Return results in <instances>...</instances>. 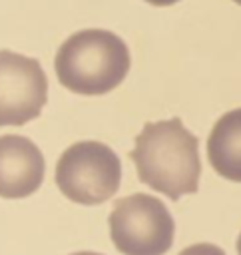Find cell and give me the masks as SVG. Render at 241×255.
<instances>
[{"label": "cell", "instance_id": "7c38bea8", "mask_svg": "<svg viewBox=\"0 0 241 255\" xmlns=\"http://www.w3.org/2000/svg\"><path fill=\"white\" fill-rule=\"evenodd\" d=\"M233 2H237V4H241V0H233Z\"/></svg>", "mask_w": 241, "mask_h": 255}, {"label": "cell", "instance_id": "277c9868", "mask_svg": "<svg viewBox=\"0 0 241 255\" xmlns=\"http://www.w3.org/2000/svg\"><path fill=\"white\" fill-rule=\"evenodd\" d=\"M108 223L112 241L123 255H165L173 245V217L163 201L147 193L118 199Z\"/></svg>", "mask_w": 241, "mask_h": 255}, {"label": "cell", "instance_id": "3957f363", "mask_svg": "<svg viewBox=\"0 0 241 255\" xmlns=\"http://www.w3.org/2000/svg\"><path fill=\"white\" fill-rule=\"evenodd\" d=\"M121 181L116 151L100 141H78L58 159L56 183L74 203L98 205L112 199Z\"/></svg>", "mask_w": 241, "mask_h": 255}, {"label": "cell", "instance_id": "6da1fadb", "mask_svg": "<svg viewBox=\"0 0 241 255\" xmlns=\"http://www.w3.org/2000/svg\"><path fill=\"white\" fill-rule=\"evenodd\" d=\"M139 181L177 201L199 187L201 161L197 137L179 118L145 124L129 151Z\"/></svg>", "mask_w": 241, "mask_h": 255}, {"label": "cell", "instance_id": "9c48e42d", "mask_svg": "<svg viewBox=\"0 0 241 255\" xmlns=\"http://www.w3.org/2000/svg\"><path fill=\"white\" fill-rule=\"evenodd\" d=\"M145 2H149L153 6H171V4H175L179 0H145Z\"/></svg>", "mask_w": 241, "mask_h": 255}, {"label": "cell", "instance_id": "5b68a950", "mask_svg": "<svg viewBox=\"0 0 241 255\" xmlns=\"http://www.w3.org/2000/svg\"><path fill=\"white\" fill-rule=\"evenodd\" d=\"M48 80L38 60L0 50V126H22L40 116Z\"/></svg>", "mask_w": 241, "mask_h": 255}, {"label": "cell", "instance_id": "8992f818", "mask_svg": "<svg viewBox=\"0 0 241 255\" xmlns=\"http://www.w3.org/2000/svg\"><path fill=\"white\" fill-rule=\"evenodd\" d=\"M44 155L24 135H0V197L22 199L38 191L44 181Z\"/></svg>", "mask_w": 241, "mask_h": 255}, {"label": "cell", "instance_id": "52a82bcc", "mask_svg": "<svg viewBox=\"0 0 241 255\" xmlns=\"http://www.w3.org/2000/svg\"><path fill=\"white\" fill-rule=\"evenodd\" d=\"M207 157L221 177L241 183V108L217 120L207 137Z\"/></svg>", "mask_w": 241, "mask_h": 255}, {"label": "cell", "instance_id": "8fae6325", "mask_svg": "<svg viewBox=\"0 0 241 255\" xmlns=\"http://www.w3.org/2000/svg\"><path fill=\"white\" fill-rule=\"evenodd\" d=\"M237 253L241 255V233H239V237H237Z\"/></svg>", "mask_w": 241, "mask_h": 255}, {"label": "cell", "instance_id": "30bf717a", "mask_svg": "<svg viewBox=\"0 0 241 255\" xmlns=\"http://www.w3.org/2000/svg\"><path fill=\"white\" fill-rule=\"evenodd\" d=\"M70 255H102V253H96V251H78V253H70Z\"/></svg>", "mask_w": 241, "mask_h": 255}, {"label": "cell", "instance_id": "7a4b0ae2", "mask_svg": "<svg viewBox=\"0 0 241 255\" xmlns=\"http://www.w3.org/2000/svg\"><path fill=\"white\" fill-rule=\"evenodd\" d=\"M54 64L64 88L82 96H102L123 82L131 58L120 36L92 28L72 34L60 46Z\"/></svg>", "mask_w": 241, "mask_h": 255}, {"label": "cell", "instance_id": "ba28073f", "mask_svg": "<svg viewBox=\"0 0 241 255\" xmlns=\"http://www.w3.org/2000/svg\"><path fill=\"white\" fill-rule=\"evenodd\" d=\"M179 255H225V251L213 243H195L185 247Z\"/></svg>", "mask_w": 241, "mask_h": 255}]
</instances>
